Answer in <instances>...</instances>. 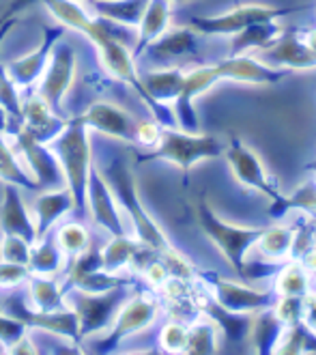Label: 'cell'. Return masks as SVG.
I'll use <instances>...</instances> for the list:
<instances>
[{
	"mask_svg": "<svg viewBox=\"0 0 316 355\" xmlns=\"http://www.w3.org/2000/svg\"><path fill=\"white\" fill-rule=\"evenodd\" d=\"M39 3L44 5L52 13L56 22H60L67 31H76L91 41L99 54L103 69L114 80L134 89V93L140 95L146 110H151L153 119L161 125V128H177L173 106L153 99L151 93L146 91L142 76L138 71V65H136L134 50L125 46L123 39L119 37V33L125 26L114 24L110 19H105L97 13L91 15L87 11V7H84V3H78V0H39Z\"/></svg>",
	"mask_w": 316,
	"mask_h": 355,
	"instance_id": "cell-1",
	"label": "cell"
},
{
	"mask_svg": "<svg viewBox=\"0 0 316 355\" xmlns=\"http://www.w3.org/2000/svg\"><path fill=\"white\" fill-rule=\"evenodd\" d=\"M99 171L105 177V181H108L110 190L114 192V198L121 207V211L130 216L132 226H134V237L146 245L159 250V252L170 250L173 243L164 233V228L151 218V214L146 211V207L142 205L132 166L125 162V157H112L110 162H105V166H99Z\"/></svg>",
	"mask_w": 316,
	"mask_h": 355,
	"instance_id": "cell-2",
	"label": "cell"
},
{
	"mask_svg": "<svg viewBox=\"0 0 316 355\" xmlns=\"http://www.w3.org/2000/svg\"><path fill=\"white\" fill-rule=\"evenodd\" d=\"M50 147L54 149L62 173H65V183L73 196V214L84 218L87 216V185L89 175L93 168V144L89 138V128L78 114L71 116L62 130L52 142Z\"/></svg>",
	"mask_w": 316,
	"mask_h": 355,
	"instance_id": "cell-3",
	"label": "cell"
},
{
	"mask_svg": "<svg viewBox=\"0 0 316 355\" xmlns=\"http://www.w3.org/2000/svg\"><path fill=\"white\" fill-rule=\"evenodd\" d=\"M226 144L211 134L200 132H185L179 128H164L161 140L155 149L149 153H136L134 159L138 164L146 162H168L177 166V168L187 177V173L194 168L198 162L204 159H216L224 155Z\"/></svg>",
	"mask_w": 316,
	"mask_h": 355,
	"instance_id": "cell-4",
	"label": "cell"
},
{
	"mask_svg": "<svg viewBox=\"0 0 316 355\" xmlns=\"http://www.w3.org/2000/svg\"><path fill=\"white\" fill-rule=\"evenodd\" d=\"M196 222L200 226V231L204 233V237L216 243V248L230 263V267L235 269L237 276H239L245 257L249 254V250L256 248V241L265 233V228L239 226V224L222 220L213 209L209 207L207 200H200L196 207Z\"/></svg>",
	"mask_w": 316,
	"mask_h": 355,
	"instance_id": "cell-5",
	"label": "cell"
},
{
	"mask_svg": "<svg viewBox=\"0 0 316 355\" xmlns=\"http://www.w3.org/2000/svg\"><path fill=\"white\" fill-rule=\"evenodd\" d=\"M130 286H116L105 293H87L80 288H67L69 308L78 315L80 323V343L95 334H105L119 315L121 306L128 302Z\"/></svg>",
	"mask_w": 316,
	"mask_h": 355,
	"instance_id": "cell-6",
	"label": "cell"
},
{
	"mask_svg": "<svg viewBox=\"0 0 316 355\" xmlns=\"http://www.w3.org/2000/svg\"><path fill=\"white\" fill-rule=\"evenodd\" d=\"M304 7H273V5H237L220 15H192L189 17V26L198 35L207 37H233L239 31L261 24V22H273V19H282L286 15L299 13Z\"/></svg>",
	"mask_w": 316,
	"mask_h": 355,
	"instance_id": "cell-7",
	"label": "cell"
},
{
	"mask_svg": "<svg viewBox=\"0 0 316 355\" xmlns=\"http://www.w3.org/2000/svg\"><path fill=\"white\" fill-rule=\"evenodd\" d=\"M7 136L15 147V151L19 153V157L24 159L28 173L35 177L39 192L67 187L62 166L48 142H39L33 134H28L22 128V123H9Z\"/></svg>",
	"mask_w": 316,
	"mask_h": 355,
	"instance_id": "cell-8",
	"label": "cell"
},
{
	"mask_svg": "<svg viewBox=\"0 0 316 355\" xmlns=\"http://www.w3.org/2000/svg\"><path fill=\"white\" fill-rule=\"evenodd\" d=\"M161 310V302H159V295H153V293H136L132 300H128L119 315L114 317L112 325L105 329V336H101L93 349L95 353H112L116 349H121V345L125 340H130L132 336H136L138 331L149 327Z\"/></svg>",
	"mask_w": 316,
	"mask_h": 355,
	"instance_id": "cell-9",
	"label": "cell"
},
{
	"mask_svg": "<svg viewBox=\"0 0 316 355\" xmlns=\"http://www.w3.org/2000/svg\"><path fill=\"white\" fill-rule=\"evenodd\" d=\"M196 280H200L209 288V295L220 306L233 312H249V315H256L261 310L273 308V304L278 302L276 291L252 288L245 282L228 280L220 276L218 271H196Z\"/></svg>",
	"mask_w": 316,
	"mask_h": 355,
	"instance_id": "cell-10",
	"label": "cell"
},
{
	"mask_svg": "<svg viewBox=\"0 0 316 355\" xmlns=\"http://www.w3.org/2000/svg\"><path fill=\"white\" fill-rule=\"evenodd\" d=\"M0 308L7 315L15 317L17 321H22L26 327H35L39 331L54 334L56 338L69 340L76 349H80V323L78 315L69 310H58V312H41L35 310L28 300H24L19 293H11L7 300H0Z\"/></svg>",
	"mask_w": 316,
	"mask_h": 355,
	"instance_id": "cell-11",
	"label": "cell"
},
{
	"mask_svg": "<svg viewBox=\"0 0 316 355\" xmlns=\"http://www.w3.org/2000/svg\"><path fill=\"white\" fill-rule=\"evenodd\" d=\"M76 69H78L76 50L69 41L60 39L50 56V62H48L44 76H41L39 89H37V93L50 103V108L56 114L65 110V99L73 87Z\"/></svg>",
	"mask_w": 316,
	"mask_h": 355,
	"instance_id": "cell-12",
	"label": "cell"
},
{
	"mask_svg": "<svg viewBox=\"0 0 316 355\" xmlns=\"http://www.w3.org/2000/svg\"><path fill=\"white\" fill-rule=\"evenodd\" d=\"M224 157L228 162L230 173H233V177L243 187H247V190H254V192H261V194L269 196L271 200L276 196H280L276 179L267 173L258 153L254 149H249L241 138H230V142L226 144V149H224Z\"/></svg>",
	"mask_w": 316,
	"mask_h": 355,
	"instance_id": "cell-13",
	"label": "cell"
},
{
	"mask_svg": "<svg viewBox=\"0 0 316 355\" xmlns=\"http://www.w3.org/2000/svg\"><path fill=\"white\" fill-rule=\"evenodd\" d=\"M65 33H67V28L62 26L60 22L54 24V26H44V39L39 41V46L33 52L19 56L15 60H7L5 62L9 76L13 78V82L19 89L30 91L37 85V82L41 80V76H44V71L48 67L50 56H52L56 44L62 37H65Z\"/></svg>",
	"mask_w": 316,
	"mask_h": 355,
	"instance_id": "cell-14",
	"label": "cell"
},
{
	"mask_svg": "<svg viewBox=\"0 0 316 355\" xmlns=\"http://www.w3.org/2000/svg\"><path fill=\"white\" fill-rule=\"evenodd\" d=\"M87 214L91 216L93 224L105 235L116 237L125 235V226L121 218V207L114 198V192L110 190L108 181L101 175L99 166L93 164L89 185H87Z\"/></svg>",
	"mask_w": 316,
	"mask_h": 355,
	"instance_id": "cell-15",
	"label": "cell"
},
{
	"mask_svg": "<svg viewBox=\"0 0 316 355\" xmlns=\"http://www.w3.org/2000/svg\"><path fill=\"white\" fill-rule=\"evenodd\" d=\"M78 116L87 123V128L93 132H99L103 136L116 138L128 144H136V123L138 121L128 110H123L112 101H95Z\"/></svg>",
	"mask_w": 316,
	"mask_h": 355,
	"instance_id": "cell-16",
	"label": "cell"
},
{
	"mask_svg": "<svg viewBox=\"0 0 316 355\" xmlns=\"http://www.w3.org/2000/svg\"><path fill=\"white\" fill-rule=\"evenodd\" d=\"M263 62L278 69L308 71L316 69V54L308 48L301 28H284L282 37L271 48L263 50Z\"/></svg>",
	"mask_w": 316,
	"mask_h": 355,
	"instance_id": "cell-17",
	"label": "cell"
},
{
	"mask_svg": "<svg viewBox=\"0 0 316 355\" xmlns=\"http://www.w3.org/2000/svg\"><path fill=\"white\" fill-rule=\"evenodd\" d=\"M0 233L24 237L30 243L37 241L35 216L22 198V187L5 183L3 202H0Z\"/></svg>",
	"mask_w": 316,
	"mask_h": 355,
	"instance_id": "cell-18",
	"label": "cell"
},
{
	"mask_svg": "<svg viewBox=\"0 0 316 355\" xmlns=\"http://www.w3.org/2000/svg\"><path fill=\"white\" fill-rule=\"evenodd\" d=\"M69 119H62L60 114H56L50 103L41 97L37 91H30L28 95H24V103H22V128L33 134L39 142H52L62 130H65Z\"/></svg>",
	"mask_w": 316,
	"mask_h": 355,
	"instance_id": "cell-19",
	"label": "cell"
},
{
	"mask_svg": "<svg viewBox=\"0 0 316 355\" xmlns=\"http://www.w3.org/2000/svg\"><path fill=\"white\" fill-rule=\"evenodd\" d=\"M222 80L228 82H241V85H278L284 80L286 71L271 67L267 62L258 60L256 56L239 54V56H226L218 62Z\"/></svg>",
	"mask_w": 316,
	"mask_h": 355,
	"instance_id": "cell-20",
	"label": "cell"
},
{
	"mask_svg": "<svg viewBox=\"0 0 316 355\" xmlns=\"http://www.w3.org/2000/svg\"><path fill=\"white\" fill-rule=\"evenodd\" d=\"M73 207H76V202H73L69 187H56V190L37 192V198L33 202L37 241L48 237L54 231V226L67 214H73Z\"/></svg>",
	"mask_w": 316,
	"mask_h": 355,
	"instance_id": "cell-21",
	"label": "cell"
},
{
	"mask_svg": "<svg viewBox=\"0 0 316 355\" xmlns=\"http://www.w3.org/2000/svg\"><path fill=\"white\" fill-rule=\"evenodd\" d=\"M196 52H198V33L192 26H177V28L170 26L142 54L149 56V60H153L157 67H170V62L175 58L196 54Z\"/></svg>",
	"mask_w": 316,
	"mask_h": 355,
	"instance_id": "cell-22",
	"label": "cell"
},
{
	"mask_svg": "<svg viewBox=\"0 0 316 355\" xmlns=\"http://www.w3.org/2000/svg\"><path fill=\"white\" fill-rule=\"evenodd\" d=\"M173 7H175L173 0H149V3H146L142 19L136 28V48H134L136 58H140L142 52L149 48L157 37H161L170 28Z\"/></svg>",
	"mask_w": 316,
	"mask_h": 355,
	"instance_id": "cell-23",
	"label": "cell"
},
{
	"mask_svg": "<svg viewBox=\"0 0 316 355\" xmlns=\"http://www.w3.org/2000/svg\"><path fill=\"white\" fill-rule=\"evenodd\" d=\"M200 312L202 317H209L218 325V329H222L226 334V338L230 343H245L249 336V327H252V319L254 315L249 312H233V310H226L224 306H220L213 297L209 293L200 295Z\"/></svg>",
	"mask_w": 316,
	"mask_h": 355,
	"instance_id": "cell-24",
	"label": "cell"
},
{
	"mask_svg": "<svg viewBox=\"0 0 316 355\" xmlns=\"http://www.w3.org/2000/svg\"><path fill=\"white\" fill-rule=\"evenodd\" d=\"M284 26L280 24V19H273V22H261V24H252L243 31H239L237 35L228 37L230 39V50L228 56H239V54H247L252 50H267L271 48L276 41L282 37Z\"/></svg>",
	"mask_w": 316,
	"mask_h": 355,
	"instance_id": "cell-25",
	"label": "cell"
},
{
	"mask_svg": "<svg viewBox=\"0 0 316 355\" xmlns=\"http://www.w3.org/2000/svg\"><path fill=\"white\" fill-rule=\"evenodd\" d=\"M286 327L288 325H284L280 321V317L273 312V308L256 312L254 319H252L249 336H247V343H249L252 351L258 353V355L276 353V347L282 340Z\"/></svg>",
	"mask_w": 316,
	"mask_h": 355,
	"instance_id": "cell-26",
	"label": "cell"
},
{
	"mask_svg": "<svg viewBox=\"0 0 316 355\" xmlns=\"http://www.w3.org/2000/svg\"><path fill=\"white\" fill-rule=\"evenodd\" d=\"M28 269L30 274L37 276H62L67 269V257L60 250L54 231L33 243V252H30V261H28Z\"/></svg>",
	"mask_w": 316,
	"mask_h": 355,
	"instance_id": "cell-27",
	"label": "cell"
},
{
	"mask_svg": "<svg viewBox=\"0 0 316 355\" xmlns=\"http://www.w3.org/2000/svg\"><path fill=\"white\" fill-rule=\"evenodd\" d=\"M28 304L41 312H58L69 310L65 286L58 284L52 276H37L28 278Z\"/></svg>",
	"mask_w": 316,
	"mask_h": 355,
	"instance_id": "cell-28",
	"label": "cell"
},
{
	"mask_svg": "<svg viewBox=\"0 0 316 355\" xmlns=\"http://www.w3.org/2000/svg\"><path fill=\"white\" fill-rule=\"evenodd\" d=\"M142 82L146 91L151 93L153 99L168 103L173 106V101L179 97V93L183 91L185 85V69L181 67H155L151 71H146L142 76Z\"/></svg>",
	"mask_w": 316,
	"mask_h": 355,
	"instance_id": "cell-29",
	"label": "cell"
},
{
	"mask_svg": "<svg viewBox=\"0 0 316 355\" xmlns=\"http://www.w3.org/2000/svg\"><path fill=\"white\" fill-rule=\"evenodd\" d=\"M0 181L22 187V190L39 192L35 177L28 173L26 164H22V157L15 151L7 134H0Z\"/></svg>",
	"mask_w": 316,
	"mask_h": 355,
	"instance_id": "cell-30",
	"label": "cell"
},
{
	"mask_svg": "<svg viewBox=\"0 0 316 355\" xmlns=\"http://www.w3.org/2000/svg\"><path fill=\"white\" fill-rule=\"evenodd\" d=\"M273 291L276 295H292V297H308L312 293V274L299 261H284L280 271L273 278Z\"/></svg>",
	"mask_w": 316,
	"mask_h": 355,
	"instance_id": "cell-31",
	"label": "cell"
},
{
	"mask_svg": "<svg viewBox=\"0 0 316 355\" xmlns=\"http://www.w3.org/2000/svg\"><path fill=\"white\" fill-rule=\"evenodd\" d=\"M91 3L97 15L110 19L114 24H121L125 28L136 31L149 0H105V3H101V0H91Z\"/></svg>",
	"mask_w": 316,
	"mask_h": 355,
	"instance_id": "cell-32",
	"label": "cell"
},
{
	"mask_svg": "<svg viewBox=\"0 0 316 355\" xmlns=\"http://www.w3.org/2000/svg\"><path fill=\"white\" fill-rule=\"evenodd\" d=\"M295 237V222L292 224H276L271 228H265V233L256 241V252L276 259V261H288L290 259V248Z\"/></svg>",
	"mask_w": 316,
	"mask_h": 355,
	"instance_id": "cell-33",
	"label": "cell"
},
{
	"mask_svg": "<svg viewBox=\"0 0 316 355\" xmlns=\"http://www.w3.org/2000/svg\"><path fill=\"white\" fill-rule=\"evenodd\" d=\"M138 245H140V241L136 237H130V235L110 237L108 243L101 248L103 271H108V274H119V271H123V269H130Z\"/></svg>",
	"mask_w": 316,
	"mask_h": 355,
	"instance_id": "cell-34",
	"label": "cell"
},
{
	"mask_svg": "<svg viewBox=\"0 0 316 355\" xmlns=\"http://www.w3.org/2000/svg\"><path fill=\"white\" fill-rule=\"evenodd\" d=\"M220 351V336H218V325L209 317H198L196 321L189 323L187 334V347L185 353L189 355H211Z\"/></svg>",
	"mask_w": 316,
	"mask_h": 355,
	"instance_id": "cell-35",
	"label": "cell"
},
{
	"mask_svg": "<svg viewBox=\"0 0 316 355\" xmlns=\"http://www.w3.org/2000/svg\"><path fill=\"white\" fill-rule=\"evenodd\" d=\"M54 237H56L60 250L65 252L67 263L71 259H76L78 254H82L84 250L91 245V233H89V228L84 226V224H80V222L60 224L56 231H54Z\"/></svg>",
	"mask_w": 316,
	"mask_h": 355,
	"instance_id": "cell-36",
	"label": "cell"
},
{
	"mask_svg": "<svg viewBox=\"0 0 316 355\" xmlns=\"http://www.w3.org/2000/svg\"><path fill=\"white\" fill-rule=\"evenodd\" d=\"M316 351V334L304 323L288 325L282 340L276 347V353L288 355V353H314Z\"/></svg>",
	"mask_w": 316,
	"mask_h": 355,
	"instance_id": "cell-37",
	"label": "cell"
},
{
	"mask_svg": "<svg viewBox=\"0 0 316 355\" xmlns=\"http://www.w3.org/2000/svg\"><path fill=\"white\" fill-rule=\"evenodd\" d=\"M22 103H24L22 89L9 76L5 62H0V106L7 110L11 123H22Z\"/></svg>",
	"mask_w": 316,
	"mask_h": 355,
	"instance_id": "cell-38",
	"label": "cell"
},
{
	"mask_svg": "<svg viewBox=\"0 0 316 355\" xmlns=\"http://www.w3.org/2000/svg\"><path fill=\"white\" fill-rule=\"evenodd\" d=\"M187 334H189V323H183L179 319L168 321L159 331V349L164 353H185Z\"/></svg>",
	"mask_w": 316,
	"mask_h": 355,
	"instance_id": "cell-39",
	"label": "cell"
},
{
	"mask_svg": "<svg viewBox=\"0 0 316 355\" xmlns=\"http://www.w3.org/2000/svg\"><path fill=\"white\" fill-rule=\"evenodd\" d=\"M261 259L249 261L245 257L239 278L247 280V282H258V280H267V278H276V274L280 271V267L284 265V261H276V259H267L263 254H258Z\"/></svg>",
	"mask_w": 316,
	"mask_h": 355,
	"instance_id": "cell-40",
	"label": "cell"
},
{
	"mask_svg": "<svg viewBox=\"0 0 316 355\" xmlns=\"http://www.w3.org/2000/svg\"><path fill=\"white\" fill-rule=\"evenodd\" d=\"M30 252H33V243L28 239H24V237L3 235V239H0V259H3V261L28 265Z\"/></svg>",
	"mask_w": 316,
	"mask_h": 355,
	"instance_id": "cell-41",
	"label": "cell"
},
{
	"mask_svg": "<svg viewBox=\"0 0 316 355\" xmlns=\"http://www.w3.org/2000/svg\"><path fill=\"white\" fill-rule=\"evenodd\" d=\"M304 306H306V297L282 295V297H278L276 304H273V312L280 317V321L284 325H295V323L304 321Z\"/></svg>",
	"mask_w": 316,
	"mask_h": 355,
	"instance_id": "cell-42",
	"label": "cell"
},
{
	"mask_svg": "<svg viewBox=\"0 0 316 355\" xmlns=\"http://www.w3.org/2000/svg\"><path fill=\"white\" fill-rule=\"evenodd\" d=\"M28 334V327L17 321L15 317L7 315V312L0 308V345L7 349H11L17 340H22L24 336Z\"/></svg>",
	"mask_w": 316,
	"mask_h": 355,
	"instance_id": "cell-43",
	"label": "cell"
},
{
	"mask_svg": "<svg viewBox=\"0 0 316 355\" xmlns=\"http://www.w3.org/2000/svg\"><path fill=\"white\" fill-rule=\"evenodd\" d=\"M30 269L28 265H19V263H9L0 259V288H17L30 278Z\"/></svg>",
	"mask_w": 316,
	"mask_h": 355,
	"instance_id": "cell-44",
	"label": "cell"
},
{
	"mask_svg": "<svg viewBox=\"0 0 316 355\" xmlns=\"http://www.w3.org/2000/svg\"><path fill=\"white\" fill-rule=\"evenodd\" d=\"M161 125L153 121H138L136 123V144L144 149H155L161 140Z\"/></svg>",
	"mask_w": 316,
	"mask_h": 355,
	"instance_id": "cell-45",
	"label": "cell"
},
{
	"mask_svg": "<svg viewBox=\"0 0 316 355\" xmlns=\"http://www.w3.org/2000/svg\"><path fill=\"white\" fill-rule=\"evenodd\" d=\"M304 323L316 334V293H312L306 297V306H304Z\"/></svg>",
	"mask_w": 316,
	"mask_h": 355,
	"instance_id": "cell-46",
	"label": "cell"
},
{
	"mask_svg": "<svg viewBox=\"0 0 316 355\" xmlns=\"http://www.w3.org/2000/svg\"><path fill=\"white\" fill-rule=\"evenodd\" d=\"M7 353H13V355H22V353L24 355H33V353H39V347L33 343V338L26 334L22 340H17L11 349H7Z\"/></svg>",
	"mask_w": 316,
	"mask_h": 355,
	"instance_id": "cell-47",
	"label": "cell"
},
{
	"mask_svg": "<svg viewBox=\"0 0 316 355\" xmlns=\"http://www.w3.org/2000/svg\"><path fill=\"white\" fill-rule=\"evenodd\" d=\"M299 263L310 271L312 276H316V245H312L308 252L299 259Z\"/></svg>",
	"mask_w": 316,
	"mask_h": 355,
	"instance_id": "cell-48",
	"label": "cell"
},
{
	"mask_svg": "<svg viewBox=\"0 0 316 355\" xmlns=\"http://www.w3.org/2000/svg\"><path fill=\"white\" fill-rule=\"evenodd\" d=\"M15 22H17V17H5V19H0V46H3V41L11 33V28L15 26Z\"/></svg>",
	"mask_w": 316,
	"mask_h": 355,
	"instance_id": "cell-49",
	"label": "cell"
},
{
	"mask_svg": "<svg viewBox=\"0 0 316 355\" xmlns=\"http://www.w3.org/2000/svg\"><path fill=\"white\" fill-rule=\"evenodd\" d=\"M301 37L308 44V48L316 54V28H301Z\"/></svg>",
	"mask_w": 316,
	"mask_h": 355,
	"instance_id": "cell-50",
	"label": "cell"
},
{
	"mask_svg": "<svg viewBox=\"0 0 316 355\" xmlns=\"http://www.w3.org/2000/svg\"><path fill=\"white\" fill-rule=\"evenodd\" d=\"M9 123H11V119H9V114H7V110L0 106V134H7V130H9Z\"/></svg>",
	"mask_w": 316,
	"mask_h": 355,
	"instance_id": "cell-51",
	"label": "cell"
},
{
	"mask_svg": "<svg viewBox=\"0 0 316 355\" xmlns=\"http://www.w3.org/2000/svg\"><path fill=\"white\" fill-rule=\"evenodd\" d=\"M306 171H308V173H312V177L316 179V159H312V162H308V164H306Z\"/></svg>",
	"mask_w": 316,
	"mask_h": 355,
	"instance_id": "cell-52",
	"label": "cell"
},
{
	"mask_svg": "<svg viewBox=\"0 0 316 355\" xmlns=\"http://www.w3.org/2000/svg\"><path fill=\"white\" fill-rule=\"evenodd\" d=\"M175 5H187V3H192V0H173Z\"/></svg>",
	"mask_w": 316,
	"mask_h": 355,
	"instance_id": "cell-53",
	"label": "cell"
},
{
	"mask_svg": "<svg viewBox=\"0 0 316 355\" xmlns=\"http://www.w3.org/2000/svg\"><path fill=\"white\" fill-rule=\"evenodd\" d=\"M312 214H316V202H314V209H312Z\"/></svg>",
	"mask_w": 316,
	"mask_h": 355,
	"instance_id": "cell-54",
	"label": "cell"
},
{
	"mask_svg": "<svg viewBox=\"0 0 316 355\" xmlns=\"http://www.w3.org/2000/svg\"><path fill=\"white\" fill-rule=\"evenodd\" d=\"M78 3H89V0H78Z\"/></svg>",
	"mask_w": 316,
	"mask_h": 355,
	"instance_id": "cell-55",
	"label": "cell"
},
{
	"mask_svg": "<svg viewBox=\"0 0 316 355\" xmlns=\"http://www.w3.org/2000/svg\"><path fill=\"white\" fill-rule=\"evenodd\" d=\"M101 3H105V0H101Z\"/></svg>",
	"mask_w": 316,
	"mask_h": 355,
	"instance_id": "cell-56",
	"label": "cell"
}]
</instances>
